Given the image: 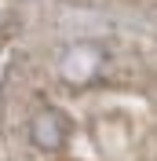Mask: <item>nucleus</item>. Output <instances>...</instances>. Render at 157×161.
<instances>
[{
    "label": "nucleus",
    "instance_id": "f257e3e1",
    "mask_svg": "<svg viewBox=\"0 0 157 161\" xmlns=\"http://www.w3.org/2000/svg\"><path fill=\"white\" fill-rule=\"evenodd\" d=\"M30 139H33L37 150H48V154L62 150L66 139H69V117L62 110H55V106L40 110L37 117H33V125H30Z\"/></svg>",
    "mask_w": 157,
    "mask_h": 161
},
{
    "label": "nucleus",
    "instance_id": "f03ea898",
    "mask_svg": "<svg viewBox=\"0 0 157 161\" xmlns=\"http://www.w3.org/2000/svg\"><path fill=\"white\" fill-rule=\"evenodd\" d=\"M99 70H102V51L95 44H77L62 59V77L69 84H88L91 77H99Z\"/></svg>",
    "mask_w": 157,
    "mask_h": 161
}]
</instances>
